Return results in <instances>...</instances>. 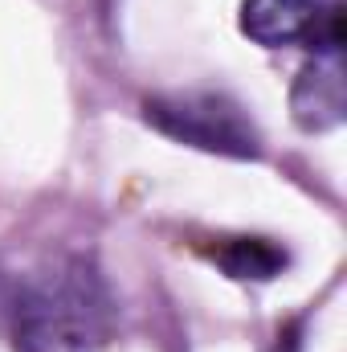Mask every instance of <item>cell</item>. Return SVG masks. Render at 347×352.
Segmentation results:
<instances>
[{
    "instance_id": "4",
    "label": "cell",
    "mask_w": 347,
    "mask_h": 352,
    "mask_svg": "<svg viewBox=\"0 0 347 352\" xmlns=\"http://www.w3.org/2000/svg\"><path fill=\"white\" fill-rule=\"evenodd\" d=\"M331 0H246L241 8V29L246 37H254L258 45H294L307 41L315 16L327 8Z\"/></svg>"
},
{
    "instance_id": "5",
    "label": "cell",
    "mask_w": 347,
    "mask_h": 352,
    "mask_svg": "<svg viewBox=\"0 0 347 352\" xmlns=\"http://www.w3.org/2000/svg\"><path fill=\"white\" fill-rule=\"evenodd\" d=\"M217 266L229 278H254V283H270L286 270V250L274 246L270 238H229L221 250H213Z\"/></svg>"
},
{
    "instance_id": "2",
    "label": "cell",
    "mask_w": 347,
    "mask_h": 352,
    "mask_svg": "<svg viewBox=\"0 0 347 352\" xmlns=\"http://www.w3.org/2000/svg\"><path fill=\"white\" fill-rule=\"evenodd\" d=\"M143 115L156 131H164L176 144L254 160L261 156L258 127L246 119V111L221 94H156L143 102Z\"/></svg>"
},
{
    "instance_id": "6",
    "label": "cell",
    "mask_w": 347,
    "mask_h": 352,
    "mask_svg": "<svg viewBox=\"0 0 347 352\" xmlns=\"http://www.w3.org/2000/svg\"><path fill=\"white\" fill-rule=\"evenodd\" d=\"M0 316H12V295H8V283L0 274Z\"/></svg>"
},
{
    "instance_id": "1",
    "label": "cell",
    "mask_w": 347,
    "mask_h": 352,
    "mask_svg": "<svg viewBox=\"0 0 347 352\" xmlns=\"http://www.w3.org/2000/svg\"><path fill=\"white\" fill-rule=\"evenodd\" d=\"M16 352H86L106 336L110 295L86 263H66L12 299Z\"/></svg>"
},
{
    "instance_id": "3",
    "label": "cell",
    "mask_w": 347,
    "mask_h": 352,
    "mask_svg": "<svg viewBox=\"0 0 347 352\" xmlns=\"http://www.w3.org/2000/svg\"><path fill=\"white\" fill-rule=\"evenodd\" d=\"M290 115L302 131H331L344 123L347 98L339 54H315V62L298 74L290 90Z\"/></svg>"
}]
</instances>
